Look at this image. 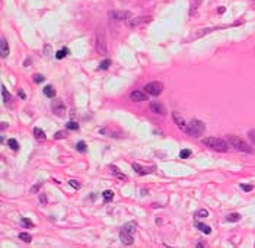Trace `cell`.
I'll use <instances>...</instances> for the list:
<instances>
[{"instance_id": "obj_22", "label": "cell", "mask_w": 255, "mask_h": 248, "mask_svg": "<svg viewBox=\"0 0 255 248\" xmlns=\"http://www.w3.org/2000/svg\"><path fill=\"white\" fill-rule=\"evenodd\" d=\"M19 239H22L23 242H26V244H29L31 241H32V237L28 234V232H21L19 234Z\"/></svg>"}, {"instance_id": "obj_18", "label": "cell", "mask_w": 255, "mask_h": 248, "mask_svg": "<svg viewBox=\"0 0 255 248\" xmlns=\"http://www.w3.org/2000/svg\"><path fill=\"white\" fill-rule=\"evenodd\" d=\"M67 54H70V50H69V48H66V47H64V48H61L60 51H57V54H56V58H57V60H61V58H64V57H66Z\"/></svg>"}, {"instance_id": "obj_8", "label": "cell", "mask_w": 255, "mask_h": 248, "mask_svg": "<svg viewBox=\"0 0 255 248\" xmlns=\"http://www.w3.org/2000/svg\"><path fill=\"white\" fill-rule=\"evenodd\" d=\"M108 18L110 19H115V21H127L131 18V13L128 10H110L108 12Z\"/></svg>"}, {"instance_id": "obj_3", "label": "cell", "mask_w": 255, "mask_h": 248, "mask_svg": "<svg viewBox=\"0 0 255 248\" xmlns=\"http://www.w3.org/2000/svg\"><path fill=\"white\" fill-rule=\"evenodd\" d=\"M203 143L206 146L211 147L216 152H227V149H229L227 143L223 139H219V137H204L203 139Z\"/></svg>"}, {"instance_id": "obj_29", "label": "cell", "mask_w": 255, "mask_h": 248, "mask_svg": "<svg viewBox=\"0 0 255 248\" xmlns=\"http://www.w3.org/2000/svg\"><path fill=\"white\" fill-rule=\"evenodd\" d=\"M191 156V150L189 149H184V150H181V153H179V158L185 159V158H189Z\"/></svg>"}, {"instance_id": "obj_17", "label": "cell", "mask_w": 255, "mask_h": 248, "mask_svg": "<svg viewBox=\"0 0 255 248\" xmlns=\"http://www.w3.org/2000/svg\"><path fill=\"white\" fill-rule=\"evenodd\" d=\"M34 136H35V139H38V140H45V139H47L44 130H41V128H38V127L34 128Z\"/></svg>"}, {"instance_id": "obj_39", "label": "cell", "mask_w": 255, "mask_h": 248, "mask_svg": "<svg viewBox=\"0 0 255 248\" xmlns=\"http://www.w3.org/2000/svg\"><path fill=\"white\" fill-rule=\"evenodd\" d=\"M40 202H41V203H47V197H45L44 194H41V196H40Z\"/></svg>"}, {"instance_id": "obj_27", "label": "cell", "mask_w": 255, "mask_h": 248, "mask_svg": "<svg viewBox=\"0 0 255 248\" xmlns=\"http://www.w3.org/2000/svg\"><path fill=\"white\" fill-rule=\"evenodd\" d=\"M110 66H111V60L107 58V60H104V61L99 64V70H105V69H108Z\"/></svg>"}, {"instance_id": "obj_12", "label": "cell", "mask_w": 255, "mask_h": 248, "mask_svg": "<svg viewBox=\"0 0 255 248\" xmlns=\"http://www.w3.org/2000/svg\"><path fill=\"white\" fill-rule=\"evenodd\" d=\"M147 21H150V18H147V16H140V18H130V19L125 21V23H127L128 26H137V25H140V23H143V22H147Z\"/></svg>"}, {"instance_id": "obj_16", "label": "cell", "mask_w": 255, "mask_h": 248, "mask_svg": "<svg viewBox=\"0 0 255 248\" xmlns=\"http://www.w3.org/2000/svg\"><path fill=\"white\" fill-rule=\"evenodd\" d=\"M195 228H197V229H200L203 234H207V235H210V234H211V228L209 225H204V223L195 222Z\"/></svg>"}, {"instance_id": "obj_5", "label": "cell", "mask_w": 255, "mask_h": 248, "mask_svg": "<svg viewBox=\"0 0 255 248\" xmlns=\"http://www.w3.org/2000/svg\"><path fill=\"white\" fill-rule=\"evenodd\" d=\"M162 90H163V85L160 82H149V83L144 85V92L147 95H152V96L160 95Z\"/></svg>"}, {"instance_id": "obj_11", "label": "cell", "mask_w": 255, "mask_h": 248, "mask_svg": "<svg viewBox=\"0 0 255 248\" xmlns=\"http://www.w3.org/2000/svg\"><path fill=\"white\" fill-rule=\"evenodd\" d=\"M130 99L134 102H142V101H147L149 98H147V95L144 92H142V90H133L130 93Z\"/></svg>"}, {"instance_id": "obj_31", "label": "cell", "mask_w": 255, "mask_h": 248, "mask_svg": "<svg viewBox=\"0 0 255 248\" xmlns=\"http://www.w3.org/2000/svg\"><path fill=\"white\" fill-rule=\"evenodd\" d=\"M21 222H22V225L26 226V228H34V223L28 219V217H22V219H21Z\"/></svg>"}, {"instance_id": "obj_6", "label": "cell", "mask_w": 255, "mask_h": 248, "mask_svg": "<svg viewBox=\"0 0 255 248\" xmlns=\"http://www.w3.org/2000/svg\"><path fill=\"white\" fill-rule=\"evenodd\" d=\"M172 118H174V123L177 124V127L181 131L188 133V123L184 120V117L178 113V111H172Z\"/></svg>"}, {"instance_id": "obj_40", "label": "cell", "mask_w": 255, "mask_h": 248, "mask_svg": "<svg viewBox=\"0 0 255 248\" xmlns=\"http://www.w3.org/2000/svg\"><path fill=\"white\" fill-rule=\"evenodd\" d=\"M200 3H201V0H195V1H194V6H192V7H194V9H197V7L200 6Z\"/></svg>"}, {"instance_id": "obj_38", "label": "cell", "mask_w": 255, "mask_h": 248, "mask_svg": "<svg viewBox=\"0 0 255 248\" xmlns=\"http://www.w3.org/2000/svg\"><path fill=\"white\" fill-rule=\"evenodd\" d=\"M18 96H19L21 99H25V98H26V95H25V92H23L22 89H21V90H18Z\"/></svg>"}, {"instance_id": "obj_9", "label": "cell", "mask_w": 255, "mask_h": 248, "mask_svg": "<svg viewBox=\"0 0 255 248\" xmlns=\"http://www.w3.org/2000/svg\"><path fill=\"white\" fill-rule=\"evenodd\" d=\"M51 108H53V113L58 115V117H64L66 115V105L63 104V101H60V99H54L53 104H51Z\"/></svg>"}, {"instance_id": "obj_7", "label": "cell", "mask_w": 255, "mask_h": 248, "mask_svg": "<svg viewBox=\"0 0 255 248\" xmlns=\"http://www.w3.org/2000/svg\"><path fill=\"white\" fill-rule=\"evenodd\" d=\"M95 48L99 54H107L108 53V47H107V41L104 34H101L99 31L96 32V43H95Z\"/></svg>"}, {"instance_id": "obj_32", "label": "cell", "mask_w": 255, "mask_h": 248, "mask_svg": "<svg viewBox=\"0 0 255 248\" xmlns=\"http://www.w3.org/2000/svg\"><path fill=\"white\" fill-rule=\"evenodd\" d=\"M241 188L244 191H252L254 190V185H249V184H241Z\"/></svg>"}, {"instance_id": "obj_2", "label": "cell", "mask_w": 255, "mask_h": 248, "mask_svg": "<svg viewBox=\"0 0 255 248\" xmlns=\"http://www.w3.org/2000/svg\"><path fill=\"white\" fill-rule=\"evenodd\" d=\"M227 142L230 143V146H232L233 149H236V150H239V152H244V153H254V147L249 146L245 140H242V139L238 137V136L229 134L227 136Z\"/></svg>"}, {"instance_id": "obj_43", "label": "cell", "mask_w": 255, "mask_h": 248, "mask_svg": "<svg viewBox=\"0 0 255 248\" xmlns=\"http://www.w3.org/2000/svg\"><path fill=\"white\" fill-rule=\"evenodd\" d=\"M252 1H255V0H252Z\"/></svg>"}, {"instance_id": "obj_41", "label": "cell", "mask_w": 255, "mask_h": 248, "mask_svg": "<svg viewBox=\"0 0 255 248\" xmlns=\"http://www.w3.org/2000/svg\"><path fill=\"white\" fill-rule=\"evenodd\" d=\"M29 63H31V58H26L25 60V66H29Z\"/></svg>"}, {"instance_id": "obj_42", "label": "cell", "mask_w": 255, "mask_h": 248, "mask_svg": "<svg viewBox=\"0 0 255 248\" xmlns=\"http://www.w3.org/2000/svg\"><path fill=\"white\" fill-rule=\"evenodd\" d=\"M224 10H226L224 7H220V9H219V13H224Z\"/></svg>"}, {"instance_id": "obj_33", "label": "cell", "mask_w": 255, "mask_h": 248, "mask_svg": "<svg viewBox=\"0 0 255 248\" xmlns=\"http://www.w3.org/2000/svg\"><path fill=\"white\" fill-rule=\"evenodd\" d=\"M69 184H70L73 188H76V190H79V188H80V182H78L76 180H70V181H69Z\"/></svg>"}, {"instance_id": "obj_24", "label": "cell", "mask_w": 255, "mask_h": 248, "mask_svg": "<svg viewBox=\"0 0 255 248\" xmlns=\"http://www.w3.org/2000/svg\"><path fill=\"white\" fill-rule=\"evenodd\" d=\"M7 145H9V147H10L12 150H19V143L15 139H9L7 140Z\"/></svg>"}, {"instance_id": "obj_19", "label": "cell", "mask_w": 255, "mask_h": 248, "mask_svg": "<svg viewBox=\"0 0 255 248\" xmlns=\"http://www.w3.org/2000/svg\"><path fill=\"white\" fill-rule=\"evenodd\" d=\"M1 96H3V102H9L12 99L10 93L7 92V89H6L4 85H1Z\"/></svg>"}, {"instance_id": "obj_25", "label": "cell", "mask_w": 255, "mask_h": 248, "mask_svg": "<svg viewBox=\"0 0 255 248\" xmlns=\"http://www.w3.org/2000/svg\"><path fill=\"white\" fill-rule=\"evenodd\" d=\"M67 130H79V123H75V121H69L66 123Z\"/></svg>"}, {"instance_id": "obj_15", "label": "cell", "mask_w": 255, "mask_h": 248, "mask_svg": "<svg viewBox=\"0 0 255 248\" xmlns=\"http://www.w3.org/2000/svg\"><path fill=\"white\" fill-rule=\"evenodd\" d=\"M44 95L47 98H56V89L51 85H47L44 86Z\"/></svg>"}, {"instance_id": "obj_34", "label": "cell", "mask_w": 255, "mask_h": 248, "mask_svg": "<svg viewBox=\"0 0 255 248\" xmlns=\"http://www.w3.org/2000/svg\"><path fill=\"white\" fill-rule=\"evenodd\" d=\"M248 137H249V140L252 142V145L255 146V130H251V131L248 133Z\"/></svg>"}, {"instance_id": "obj_10", "label": "cell", "mask_w": 255, "mask_h": 248, "mask_svg": "<svg viewBox=\"0 0 255 248\" xmlns=\"http://www.w3.org/2000/svg\"><path fill=\"white\" fill-rule=\"evenodd\" d=\"M150 111L156 115H165L166 114V110H165V107L160 104V102H150Z\"/></svg>"}, {"instance_id": "obj_30", "label": "cell", "mask_w": 255, "mask_h": 248, "mask_svg": "<svg viewBox=\"0 0 255 248\" xmlns=\"http://www.w3.org/2000/svg\"><path fill=\"white\" fill-rule=\"evenodd\" d=\"M197 217H207L209 216V210H206V209H200L198 212L195 213Z\"/></svg>"}, {"instance_id": "obj_21", "label": "cell", "mask_w": 255, "mask_h": 248, "mask_svg": "<svg viewBox=\"0 0 255 248\" xmlns=\"http://www.w3.org/2000/svg\"><path fill=\"white\" fill-rule=\"evenodd\" d=\"M110 168H111V172L112 174H115V177H118V178H120V180H127V177H125V175H124V174H121V172H120V169L117 168V167H110Z\"/></svg>"}, {"instance_id": "obj_13", "label": "cell", "mask_w": 255, "mask_h": 248, "mask_svg": "<svg viewBox=\"0 0 255 248\" xmlns=\"http://www.w3.org/2000/svg\"><path fill=\"white\" fill-rule=\"evenodd\" d=\"M133 169L137 172V174H140V175H147V174H150L152 171H153V167L152 168H146V167H142L140 164H133Z\"/></svg>"}, {"instance_id": "obj_14", "label": "cell", "mask_w": 255, "mask_h": 248, "mask_svg": "<svg viewBox=\"0 0 255 248\" xmlns=\"http://www.w3.org/2000/svg\"><path fill=\"white\" fill-rule=\"evenodd\" d=\"M7 54H9V44H7L6 38L1 37V40H0V56L4 58V57H7Z\"/></svg>"}, {"instance_id": "obj_36", "label": "cell", "mask_w": 255, "mask_h": 248, "mask_svg": "<svg viewBox=\"0 0 255 248\" xmlns=\"http://www.w3.org/2000/svg\"><path fill=\"white\" fill-rule=\"evenodd\" d=\"M34 79H35L37 83H41V82H44V76H42V75H35V78H34Z\"/></svg>"}, {"instance_id": "obj_4", "label": "cell", "mask_w": 255, "mask_h": 248, "mask_svg": "<svg viewBox=\"0 0 255 248\" xmlns=\"http://www.w3.org/2000/svg\"><path fill=\"white\" fill-rule=\"evenodd\" d=\"M204 130H206V125H204V123H203L201 120L194 118V120H191V121L188 123V133H187V134L198 137V136H201L203 133H204Z\"/></svg>"}, {"instance_id": "obj_1", "label": "cell", "mask_w": 255, "mask_h": 248, "mask_svg": "<svg viewBox=\"0 0 255 248\" xmlns=\"http://www.w3.org/2000/svg\"><path fill=\"white\" fill-rule=\"evenodd\" d=\"M137 232V223L136 222H127L125 225L120 229V239L122 244L125 245H131L134 242V235Z\"/></svg>"}, {"instance_id": "obj_23", "label": "cell", "mask_w": 255, "mask_h": 248, "mask_svg": "<svg viewBox=\"0 0 255 248\" xmlns=\"http://www.w3.org/2000/svg\"><path fill=\"white\" fill-rule=\"evenodd\" d=\"M102 196H104V202H105V203H108V202H111V200H112L114 193H112L111 190H107V191L102 193Z\"/></svg>"}, {"instance_id": "obj_20", "label": "cell", "mask_w": 255, "mask_h": 248, "mask_svg": "<svg viewBox=\"0 0 255 248\" xmlns=\"http://www.w3.org/2000/svg\"><path fill=\"white\" fill-rule=\"evenodd\" d=\"M226 220L227 222H239L241 220V214L239 213H230L226 216Z\"/></svg>"}, {"instance_id": "obj_35", "label": "cell", "mask_w": 255, "mask_h": 248, "mask_svg": "<svg viewBox=\"0 0 255 248\" xmlns=\"http://www.w3.org/2000/svg\"><path fill=\"white\" fill-rule=\"evenodd\" d=\"M44 54L45 57H50V54H51V47L50 45H45L44 47Z\"/></svg>"}, {"instance_id": "obj_26", "label": "cell", "mask_w": 255, "mask_h": 248, "mask_svg": "<svg viewBox=\"0 0 255 248\" xmlns=\"http://www.w3.org/2000/svg\"><path fill=\"white\" fill-rule=\"evenodd\" d=\"M66 137H67V131H64V130H60V131H57L56 134H54V139H56V140L66 139Z\"/></svg>"}, {"instance_id": "obj_28", "label": "cell", "mask_w": 255, "mask_h": 248, "mask_svg": "<svg viewBox=\"0 0 255 248\" xmlns=\"http://www.w3.org/2000/svg\"><path fill=\"white\" fill-rule=\"evenodd\" d=\"M76 149H78L79 152H86V143L85 142H78V145H76Z\"/></svg>"}, {"instance_id": "obj_37", "label": "cell", "mask_w": 255, "mask_h": 248, "mask_svg": "<svg viewBox=\"0 0 255 248\" xmlns=\"http://www.w3.org/2000/svg\"><path fill=\"white\" fill-rule=\"evenodd\" d=\"M41 185H42V182H38L37 185H34L32 188H31V193H37L40 188H41Z\"/></svg>"}]
</instances>
